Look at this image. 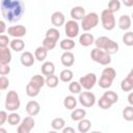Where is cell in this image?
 I'll list each match as a JSON object with an SVG mask.
<instances>
[{
    "label": "cell",
    "instance_id": "cell-35",
    "mask_svg": "<svg viewBox=\"0 0 133 133\" xmlns=\"http://www.w3.org/2000/svg\"><path fill=\"white\" fill-rule=\"evenodd\" d=\"M81 89H82V86L80 84L79 81H71L70 84H69V90L71 94H75V95H79L81 92Z\"/></svg>",
    "mask_w": 133,
    "mask_h": 133
},
{
    "label": "cell",
    "instance_id": "cell-26",
    "mask_svg": "<svg viewBox=\"0 0 133 133\" xmlns=\"http://www.w3.org/2000/svg\"><path fill=\"white\" fill-rule=\"evenodd\" d=\"M118 49H119L118 44H117L116 42H114L113 39H111V38H110V39H109V42H108V44L106 45V47H105L104 51H105V52H107L108 54L112 55V54L117 53Z\"/></svg>",
    "mask_w": 133,
    "mask_h": 133
},
{
    "label": "cell",
    "instance_id": "cell-24",
    "mask_svg": "<svg viewBox=\"0 0 133 133\" xmlns=\"http://www.w3.org/2000/svg\"><path fill=\"white\" fill-rule=\"evenodd\" d=\"M39 90H41V88L37 87L36 85H34V84H33L32 82H30V81H29V83L26 85V94H27L28 97L34 98V97L38 96Z\"/></svg>",
    "mask_w": 133,
    "mask_h": 133
},
{
    "label": "cell",
    "instance_id": "cell-38",
    "mask_svg": "<svg viewBox=\"0 0 133 133\" xmlns=\"http://www.w3.org/2000/svg\"><path fill=\"white\" fill-rule=\"evenodd\" d=\"M109 39H110V38L107 37V36H100V37H98L97 39H95V45H96L97 48L104 50L105 47H106V45L108 44Z\"/></svg>",
    "mask_w": 133,
    "mask_h": 133
},
{
    "label": "cell",
    "instance_id": "cell-15",
    "mask_svg": "<svg viewBox=\"0 0 133 133\" xmlns=\"http://www.w3.org/2000/svg\"><path fill=\"white\" fill-rule=\"evenodd\" d=\"M71 18L73 20H76V21H80L82 20L84 17H85V9L82 7V6H74L72 9H71Z\"/></svg>",
    "mask_w": 133,
    "mask_h": 133
},
{
    "label": "cell",
    "instance_id": "cell-30",
    "mask_svg": "<svg viewBox=\"0 0 133 133\" xmlns=\"http://www.w3.org/2000/svg\"><path fill=\"white\" fill-rule=\"evenodd\" d=\"M65 126V121L62 117H56L51 122V127L53 130H62Z\"/></svg>",
    "mask_w": 133,
    "mask_h": 133
},
{
    "label": "cell",
    "instance_id": "cell-44",
    "mask_svg": "<svg viewBox=\"0 0 133 133\" xmlns=\"http://www.w3.org/2000/svg\"><path fill=\"white\" fill-rule=\"evenodd\" d=\"M108 9L112 12H116L121 9V2L119 0H110L108 3Z\"/></svg>",
    "mask_w": 133,
    "mask_h": 133
},
{
    "label": "cell",
    "instance_id": "cell-10",
    "mask_svg": "<svg viewBox=\"0 0 133 133\" xmlns=\"http://www.w3.org/2000/svg\"><path fill=\"white\" fill-rule=\"evenodd\" d=\"M26 32H27V29L23 25H14V26H10L7 28L8 35L12 36L14 38H21V37L25 36Z\"/></svg>",
    "mask_w": 133,
    "mask_h": 133
},
{
    "label": "cell",
    "instance_id": "cell-52",
    "mask_svg": "<svg viewBox=\"0 0 133 133\" xmlns=\"http://www.w3.org/2000/svg\"><path fill=\"white\" fill-rule=\"evenodd\" d=\"M128 102H129V104H130V105H132V106H133V91H132V92H130V94L128 95Z\"/></svg>",
    "mask_w": 133,
    "mask_h": 133
},
{
    "label": "cell",
    "instance_id": "cell-18",
    "mask_svg": "<svg viewBox=\"0 0 133 133\" xmlns=\"http://www.w3.org/2000/svg\"><path fill=\"white\" fill-rule=\"evenodd\" d=\"M41 71H42V74L46 77L53 75L55 72V65L52 61H45L41 66Z\"/></svg>",
    "mask_w": 133,
    "mask_h": 133
},
{
    "label": "cell",
    "instance_id": "cell-49",
    "mask_svg": "<svg viewBox=\"0 0 133 133\" xmlns=\"http://www.w3.org/2000/svg\"><path fill=\"white\" fill-rule=\"evenodd\" d=\"M62 132L63 133H74L75 132V129L72 128V127H66V128H63L62 129Z\"/></svg>",
    "mask_w": 133,
    "mask_h": 133
},
{
    "label": "cell",
    "instance_id": "cell-37",
    "mask_svg": "<svg viewBox=\"0 0 133 133\" xmlns=\"http://www.w3.org/2000/svg\"><path fill=\"white\" fill-rule=\"evenodd\" d=\"M112 82H113V80H111V79H109V78H107V77H104V76H101L100 79L98 80L99 86H100L101 88H104V89L109 88V87L112 85Z\"/></svg>",
    "mask_w": 133,
    "mask_h": 133
},
{
    "label": "cell",
    "instance_id": "cell-5",
    "mask_svg": "<svg viewBox=\"0 0 133 133\" xmlns=\"http://www.w3.org/2000/svg\"><path fill=\"white\" fill-rule=\"evenodd\" d=\"M101 22H102V26L105 30H112L115 27V18H114V12H112L111 10H109L108 8L102 10L101 12Z\"/></svg>",
    "mask_w": 133,
    "mask_h": 133
},
{
    "label": "cell",
    "instance_id": "cell-33",
    "mask_svg": "<svg viewBox=\"0 0 133 133\" xmlns=\"http://www.w3.org/2000/svg\"><path fill=\"white\" fill-rule=\"evenodd\" d=\"M123 117L125 121L127 122H132L133 121V106L130 105V106H127L123 109Z\"/></svg>",
    "mask_w": 133,
    "mask_h": 133
},
{
    "label": "cell",
    "instance_id": "cell-45",
    "mask_svg": "<svg viewBox=\"0 0 133 133\" xmlns=\"http://www.w3.org/2000/svg\"><path fill=\"white\" fill-rule=\"evenodd\" d=\"M9 85V80L8 78H6L5 76H2L0 77V89L1 90H5Z\"/></svg>",
    "mask_w": 133,
    "mask_h": 133
},
{
    "label": "cell",
    "instance_id": "cell-50",
    "mask_svg": "<svg viewBox=\"0 0 133 133\" xmlns=\"http://www.w3.org/2000/svg\"><path fill=\"white\" fill-rule=\"evenodd\" d=\"M123 4L127 7L133 6V0H123Z\"/></svg>",
    "mask_w": 133,
    "mask_h": 133
},
{
    "label": "cell",
    "instance_id": "cell-14",
    "mask_svg": "<svg viewBox=\"0 0 133 133\" xmlns=\"http://www.w3.org/2000/svg\"><path fill=\"white\" fill-rule=\"evenodd\" d=\"M39 110H41V106L36 101L32 100V101H29L26 104V112L31 116L37 115L39 113Z\"/></svg>",
    "mask_w": 133,
    "mask_h": 133
},
{
    "label": "cell",
    "instance_id": "cell-39",
    "mask_svg": "<svg viewBox=\"0 0 133 133\" xmlns=\"http://www.w3.org/2000/svg\"><path fill=\"white\" fill-rule=\"evenodd\" d=\"M101 76H104V77H107V78H109L111 80H114L115 77H116V72H115V70L113 68L107 66L102 71V75Z\"/></svg>",
    "mask_w": 133,
    "mask_h": 133
},
{
    "label": "cell",
    "instance_id": "cell-23",
    "mask_svg": "<svg viewBox=\"0 0 133 133\" xmlns=\"http://www.w3.org/2000/svg\"><path fill=\"white\" fill-rule=\"evenodd\" d=\"M63 106L69 110L75 109L77 106V99L74 96H66L63 99Z\"/></svg>",
    "mask_w": 133,
    "mask_h": 133
},
{
    "label": "cell",
    "instance_id": "cell-28",
    "mask_svg": "<svg viewBox=\"0 0 133 133\" xmlns=\"http://www.w3.org/2000/svg\"><path fill=\"white\" fill-rule=\"evenodd\" d=\"M59 47H60L62 50L70 51V50H72L73 48H75V42H74L73 38L66 37V38H63V39L60 42Z\"/></svg>",
    "mask_w": 133,
    "mask_h": 133
},
{
    "label": "cell",
    "instance_id": "cell-4",
    "mask_svg": "<svg viewBox=\"0 0 133 133\" xmlns=\"http://www.w3.org/2000/svg\"><path fill=\"white\" fill-rule=\"evenodd\" d=\"M99 21H100V17L97 12H94V11L88 12L81 20V28L84 31H89L99 24Z\"/></svg>",
    "mask_w": 133,
    "mask_h": 133
},
{
    "label": "cell",
    "instance_id": "cell-12",
    "mask_svg": "<svg viewBox=\"0 0 133 133\" xmlns=\"http://www.w3.org/2000/svg\"><path fill=\"white\" fill-rule=\"evenodd\" d=\"M65 18L61 11H54L51 16V23L54 27H60L64 24Z\"/></svg>",
    "mask_w": 133,
    "mask_h": 133
},
{
    "label": "cell",
    "instance_id": "cell-19",
    "mask_svg": "<svg viewBox=\"0 0 133 133\" xmlns=\"http://www.w3.org/2000/svg\"><path fill=\"white\" fill-rule=\"evenodd\" d=\"M11 61V51L8 47L0 48V63H8Z\"/></svg>",
    "mask_w": 133,
    "mask_h": 133
},
{
    "label": "cell",
    "instance_id": "cell-51",
    "mask_svg": "<svg viewBox=\"0 0 133 133\" xmlns=\"http://www.w3.org/2000/svg\"><path fill=\"white\" fill-rule=\"evenodd\" d=\"M5 31V22L3 20L0 21V33H3Z\"/></svg>",
    "mask_w": 133,
    "mask_h": 133
},
{
    "label": "cell",
    "instance_id": "cell-34",
    "mask_svg": "<svg viewBox=\"0 0 133 133\" xmlns=\"http://www.w3.org/2000/svg\"><path fill=\"white\" fill-rule=\"evenodd\" d=\"M30 82H32L34 85H36L37 87L42 88L45 84H46V79L43 77V75H34L31 77Z\"/></svg>",
    "mask_w": 133,
    "mask_h": 133
},
{
    "label": "cell",
    "instance_id": "cell-17",
    "mask_svg": "<svg viewBox=\"0 0 133 133\" xmlns=\"http://www.w3.org/2000/svg\"><path fill=\"white\" fill-rule=\"evenodd\" d=\"M131 24H132V19L128 15H122L118 18L117 25H118L119 29H122V30H128L131 27Z\"/></svg>",
    "mask_w": 133,
    "mask_h": 133
},
{
    "label": "cell",
    "instance_id": "cell-1",
    "mask_svg": "<svg viewBox=\"0 0 133 133\" xmlns=\"http://www.w3.org/2000/svg\"><path fill=\"white\" fill-rule=\"evenodd\" d=\"M24 8L22 0H1L2 17L10 23H16L21 20L24 15Z\"/></svg>",
    "mask_w": 133,
    "mask_h": 133
},
{
    "label": "cell",
    "instance_id": "cell-2",
    "mask_svg": "<svg viewBox=\"0 0 133 133\" xmlns=\"http://www.w3.org/2000/svg\"><path fill=\"white\" fill-rule=\"evenodd\" d=\"M90 58L95 62H98V63H100L102 65H108L111 62V55L108 54L107 52H105L104 50L99 49L97 47L91 50Z\"/></svg>",
    "mask_w": 133,
    "mask_h": 133
},
{
    "label": "cell",
    "instance_id": "cell-46",
    "mask_svg": "<svg viewBox=\"0 0 133 133\" xmlns=\"http://www.w3.org/2000/svg\"><path fill=\"white\" fill-rule=\"evenodd\" d=\"M9 44H10V41H9L8 36L5 35V34H1L0 35V48L8 47Z\"/></svg>",
    "mask_w": 133,
    "mask_h": 133
},
{
    "label": "cell",
    "instance_id": "cell-48",
    "mask_svg": "<svg viewBox=\"0 0 133 133\" xmlns=\"http://www.w3.org/2000/svg\"><path fill=\"white\" fill-rule=\"evenodd\" d=\"M7 117H8V114L5 110L0 111V126H2L5 122H7Z\"/></svg>",
    "mask_w": 133,
    "mask_h": 133
},
{
    "label": "cell",
    "instance_id": "cell-53",
    "mask_svg": "<svg viewBox=\"0 0 133 133\" xmlns=\"http://www.w3.org/2000/svg\"><path fill=\"white\" fill-rule=\"evenodd\" d=\"M127 77H129V78H130V79L133 81V68L131 69V71L129 72V74H128V76H127Z\"/></svg>",
    "mask_w": 133,
    "mask_h": 133
},
{
    "label": "cell",
    "instance_id": "cell-42",
    "mask_svg": "<svg viewBox=\"0 0 133 133\" xmlns=\"http://www.w3.org/2000/svg\"><path fill=\"white\" fill-rule=\"evenodd\" d=\"M123 43L126 46H128V47L133 46V32L132 31H127L126 33H124V35H123Z\"/></svg>",
    "mask_w": 133,
    "mask_h": 133
},
{
    "label": "cell",
    "instance_id": "cell-16",
    "mask_svg": "<svg viewBox=\"0 0 133 133\" xmlns=\"http://www.w3.org/2000/svg\"><path fill=\"white\" fill-rule=\"evenodd\" d=\"M94 43H95V37H94V35L91 33L85 32V33H82L79 36V44L82 47H89Z\"/></svg>",
    "mask_w": 133,
    "mask_h": 133
},
{
    "label": "cell",
    "instance_id": "cell-43",
    "mask_svg": "<svg viewBox=\"0 0 133 133\" xmlns=\"http://www.w3.org/2000/svg\"><path fill=\"white\" fill-rule=\"evenodd\" d=\"M56 43H57V42H55V41H53V39H51V38H49V37H45L44 41H43V46H44L48 51H50V50H53V49L56 47Z\"/></svg>",
    "mask_w": 133,
    "mask_h": 133
},
{
    "label": "cell",
    "instance_id": "cell-41",
    "mask_svg": "<svg viewBox=\"0 0 133 133\" xmlns=\"http://www.w3.org/2000/svg\"><path fill=\"white\" fill-rule=\"evenodd\" d=\"M103 96H104L105 98H107L112 104H115V103L118 101V95H117L115 91H113V90H107V91L104 92Z\"/></svg>",
    "mask_w": 133,
    "mask_h": 133
},
{
    "label": "cell",
    "instance_id": "cell-36",
    "mask_svg": "<svg viewBox=\"0 0 133 133\" xmlns=\"http://www.w3.org/2000/svg\"><path fill=\"white\" fill-rule=\"evenodd\" d=\"M121 88L124 91H131L133 89V81L129 77H126L121 82Z\"/></svg>",
    "mask_w": 133,
    "mask_h": 133
},
{
    "label": "cell",
    "instance_id": "cell-40",
    "mask_svg": "<svg viewBox=\"0 0 133 133\" xmlns=\"http://www.w3.org/2000/svg\"><path fill=\"white\" fill-rule=\"evenodd\" d=\"M98 105H99V107L100 108H102V109H109L113 104L107 99V98H105L104 96H102L100 99H99V101H98Z\"/></svg>",
    "mask_w": 133,
    "mask_h": 133
},
{
    "label": "cell",
    "instance_id": "cell-27",
    "mask_svg": "<svg viewBox=\"0 0 133 133\" xmlns=\"http://www.w3.org/2000/svg\"><path fill=\"white\" fill-rule=\"evenodd\" d=\"M73 77H74V74H73V72L70 69H64L59 74V79L62 82H65V83L71 82L73 80Z\"/></svg>",
    "mask_w": 133,
    "mask_h": 133
},
{
    "label": "cell",
    "instance_id": "cell-9",
    "mask_svg": "<svg viewBox=\"0 0 133 133\" xmlns=\"http://www.w3.org/2000/svg\"><path fill=\"white\" fill-rule=\"evenodd\" d=\"M35 122L33 119V117L31 115L25 117L24 119H22V122L20 123V125L18 126V133H29L33 128H34Z\"/></svg>",
    "mask_w": 133,
    "mask_h": 133
},
{
    "label": "cell",
    "instance_id": "cell-6",
    "mask_svg": "<svg viewBox=\"0 0 133 133\" xmlns=\"http://www.w3.org/2000/svg\"><path fill=\"white\" fill-rule=\"evenodd\" d=\"M79 24L76 20H70L66 21V23L64 24V31H65V35L70 38H74L79 34Z\"/></svg>",
    "mask_w": 133,
    "mask_h": 133
},
{
    "label": "cell",
    "instance_id": "cell-31",
    "mask_svg": "<svg viewBox=\"0 0 133 133\" xmlns=\"http://www.w3.org/2000/svg\"><path fill=\"white\" fill-rule=\"evenodd\" d=\"M59 80L60 79H58V77L56 75H54V74L50 75V76H47V78H46V85L48 87H50V88H55L58 85Z\"/></svg>",
    "mask_w": 133,
    "mask_h": 133
},
{
    "label": "cell",
    "instance_id": "cell-25",
    "mask_svg": "<svg viewBox=\"0 0 133 133\" xmlns=\"http://www.w3.org/2000/svg\"><path fill=\"white\" fill-rule=\"evenodd\" d=\"M91 128V122L86 118H82L78 123V131L80 133H86L90 130Z\"/></svg>",
    "mask_w": 133,
    "mask_h": 133
},
{
    "label": "cell",
    "instance_id": "cell-20",
    "mask_svg": "<svg viewBox=\"0 0 133 133\" xmlns=\"http://www.w3.org/2000/svg\"><path fill=\"white\" fill-rule=\"evenodd\" d=\"M9 47L16 52H21L25 48V42L22 38H14L12 41H10Z\"/></svg>",
    "mask_w": 133,
    "mask_h": 133
},
{
    "label": "cell",
    "instance_id": "cell-7",
    "mask_svg": "<svg viewBox=\"0 0 133 133\" xmlns=\"http://www.w3.org/2000/svg\"><path fill=\"white\" fill-rule=\"evenodd\" d=\"M79 103L86 108L92 107L96 103V96L91 91H82L79 94Z\"/></svg>",
    "mask_w": 133,
    "mask_h": 133
},
{
    "label": "cell",
    "instance_id": "cell-3",
    "mask_svg": "<svg viewBox=\"0 0 133 133\" xmlns=\"http://www.w3.org/2000/svg\"><path fill=\"white\" fill-rule=\"evenodd\" d=\"M21 101L16 90H9L5 98V109L8 111H16L20 108Z\"/></svg>",
    "mask_w": 133,
    "mask_h": 133
},
{
    "label": "cell",
    "instance_id": "cell-8",
    "mask_svg": "<svg viewBox=\"0 0 133 133\" xmlns=\"http://www.w3.org/2000/svg\"><path fill=\"white\" fill-rule=\"evenodd\" d=\"M97 81H98L97 76L94 73H88V74L80 77V79H79V82H80L81 86L86 90H90L96 85Z\"/></svg>",
    "mask_w": 133,
    "mask_h": 133
},
{
    "label": "cell",
    "instance_id": "cell-13",
    "mask_svg": "<svg viewBox=\"0 0 133 133\" xmlns=\"http://www.w3.org/2000/svg\"><path fill=\"white\" fill-rule=\"evenodd\" d=\"M60 61L63 66H72L75 62V56L71 51H64L60 56Z\"/></svg>",
    "mask_w": 133,
    "mask_h": 133
},
{
    "label": "cell",
    "instance_id": "cell-29",
    "mask_svg": "<svg viewBox=\"0 0 133 133\" xmlns=\"http://www.w3.org/2000/svg\"><path fill=\"white\" fill-rule=\"evenodd\" d=\"M21 116L19 113L12 111L10 114H8V117H7V123L10 125V126H17V125H20L21 123Z\"/></svg>",
    "mask_w": 133,
    "mask_h": 133
},
{
    "label": "cell",
    "instance_id": "cell-47",
    "mask_svg": "<svg viewBox=\"0 0 133 133\" xmlns=\"http://www.w3.org/2000/svg\"><path fill=\"white\" fill-rule=\"evenodd\" d=\"M10 72V66L8 65V63H0V74L2 76L8 75Z\"/></svg>",
    "mask_w": 133,
    "mask_h": 133
},
{
    "label": "cell",
    "instance_id": "cell-54",
    "mask_svg": "<svg viewBox=\"0 0 133 133\" xmlns=\"http://www.w3.org/2000/svg\"><path fill=\"white\" fill-rule=\"evenodd\" d=\"M131 19L133 20V12H132V16H131Z\"/></svg>",
    "mask_w": 133,
    "mask_h": 133
},
{
    "label": "cell",
    "instance_id": "cell-11",
    "mask_svg": "<svg viewBox=\"0 0 133 133\" xmlns=\"http://www.w3.org/2000/svg\"><path fill=\"white\" fill-rule=\"evenodd\" d=\"M20 61H21V63H22L24 66H31V65L34 63V61H35V56H34L31 52L25 51V52H23V53L21 54V56H20Z\"/></svg>",
    "mask_w": 133,
    "mask_h": 133
},
{
    "label": "cell",
    "instance_id": "cell-32",
    "mask_svg": "<svg viewBox=\"0 0 133 133\" xmlns=\"http://www.w3.org/2000/svg\"><path fill=\"white\" fill-rule=\"evenodd\" d=\"M46 37H49V38L57 42L59 39V37H60V32L58 31V29H56V27L49 28L46 31Z\"/></svg>",
    "mask_w": 133,
    "mask_h": 133
},
{
    "label": "cell",
    "instance_id": "cell-22",
    "mask_svg": "<svg viewBox=\"0 0 133 133\" xmlns=\"http://www.w3.org/2000/svg\"><path fill=\"white\" fill-rule=\"evenodd\" d=\"M47 55H48V50L44 46L37 47L34 51V56H35V59L37 61H44L46 59Z\"/></svg>",
    "mask_w": 133,
    "mask_h": 133
},
{
    "label": "cell",
    "instance_id": "cell-21",
    "mask_svg": "<svg viewBox=\"0 0 133 133\" xmlns=\"http://www.w3.org/2000/svg\"><path fill=\"white\" fill-rule=\"evenodd\" d=\"M85 115H86L85 109H83V108H76V109H73V111L71 113V118L73 121H75V122H79L82 118H84Z\"/></svg>",
    "mask_w": 133,
    "mask_h": 133
}]
</instances>
